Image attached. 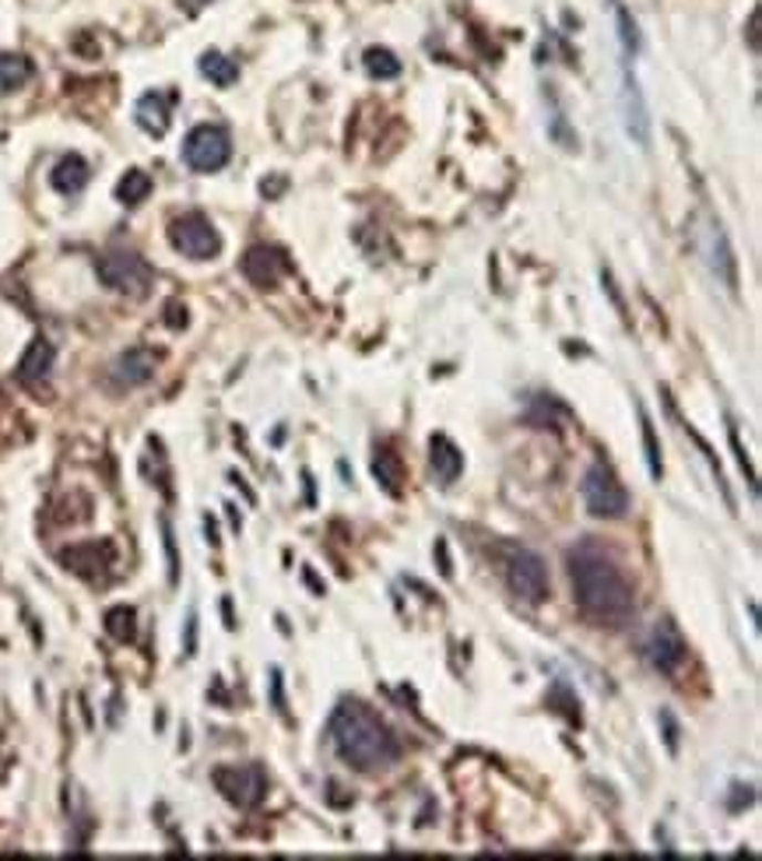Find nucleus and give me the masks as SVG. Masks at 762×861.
Listing matches in <instances>:
<instances>
[{"label":"nucleus","mask_w":762,"mask_h":861,"mask_svg":"<svg viewBox=\"0 0 762 861\" xmlns=\"http://www.w3.org/2000/svg\"><path fill=\"white\" fill-rule=\"evenodd\" d=\"M566 560H569L573 598L587 619L597 626H611V629L626 626L636 612V591L622 573L619 560H615L605 545H597L594 539H584L580 545H573Z\"/></svg>","instance_id":"1"},{"label":"nucleus","mask_w":762,"mask_h":861,"mask_svg":"<svg viewBox=\"0 0 762 861\" xmlns=\"http://www.w3.org/2000/svg\"><path fill=\"white\" fill-rule=\"evenodd\" d=\"M731 447H734V454H738V464L745 468V475H749V485H752V492H759L755 468L749 464V454H745V447H741V437H738V429H734V426H731Z\"/></svg>","instance_id":"26"},{"label":"nucleus","mask_w":762,"mask_h":861,"mask_svg":"<svg viewBox=\"0 0 762 861\" xmlns=\"http://www.w3.org/2000/svg\"><path fill=\"white\" fill-rule=\"evenodd\" d=\"M643 654H647V662H650L653 672L675 675L678 668L686 665L689 647H686V640H682V633H678V626H675L671 619H661V623L650 629Z\"/></svg>","instance_id":"9"},{"label":"nucleus","mask_w":762,"mask_h":861,"mask_svg":"<svg viewBox=\"0 0 762 861\" xmlns=\"http://www.w3.org/2000/svg\"><path fill=\"white\" fill-rule=\"evenodd\" d=\"M338 760L359 773H377L401 760V738L383 717L359 700H341L327 721Z\"/></svg>","instance_id":"2"},{"label":"nucleus","mask_w":762,"mask_h":861,"mask_svg":"<svg viewBox=\"0 0 762 861\" xmlns=\"http://www.w3.org/2000/svg\"><path fill=\"white\" fill-rule=\"evenodd\" d=\"M152 373H155V352H148V348H127V352L113 362L116 387H141L152 380Z\"/></svg>","instance_id":"12"},{"label":"nucleus","mask_w":762,"mask_h":861,"mask_svg":"<svg viewBox=\"0 0 762 861\" xmlns=\"http://www.w3.org/2000/svg\"><path fill=\"white\" fill-rule=\"evenodd\" d=\"M89 176H92V170H89V162L81 158V155H64L53 166V176H50V183L60 191V194H68V197H74V194H81L85 191V183H89Z\"/></svg>","instance_id":"16"},{"label":"nucleus","mask_w":762,"mask_h":861,"mask_svg":"<svg viewBox=\"0 0 762 861\" xmlns=\"http://www.w3.org/2000/svg\"><path fill=\"white\" fill-rule=\"evenodd\" d=\"M29 74H32V68H29L25 57H0V89L4 92H11V89L22 85V81H29Z\"/></svg>","instance_id":"25"},{"label":"nucleus","mask_w":762,"mask_h":861,"mask_svg":"<svg viewBox=\"0 0 762 861\" xmlns=\"http://www.w3.org/2000/svg\"><path fill=\"white\" fill-rule=\"evenodd\" d=\"M506 584L527 605H542L552 594L548 566H545V560L538 556V552H531V549H517L506 560Z\"/></svg>","instance_id":"7"},{"label":"nucleus","mask_w":762,"mask_h":861,"mask_svg":"<svg viewBox=\"0 0 762 861\" xmlns=\"http://www.w3.org/2000/svg\"><path fill=\"white\" fill-rule=\"evenodd\" d=\"M699 254L707 257L710 271L728 285V289H734L738 285V264H734V254H731V243L724 236V229H720V222H707V233L703 239H699Z\"/></svg>","instance_id":"10"},{"label":"nucleus","mask_w":762,"mask_h":861,"mask_svg":"<svg viewBox=\"0 0 762 861\" xmlns=\"http://www.w3.org/2000/svg\"><path fill=\"white\" fill-rule=\"evenodd\" d=\"M152 194V176L144 170H127L123 180L116 183V201L127 204V208H137V204Z\"/></svg>","instance_id":"20"},{"label":"nucleus","mask_w":762,"mask_h":861,"mask_svg":"<svg viewBox=\"0 0 762 861\" xmlns=\"http://www.w3.org/2000/svg\"><path fill=\"white\" fill-rule=\"evenodd\" d=\"M285 271H288V260L278 250H271V246H254V250L243 257V275L250 278L257 289H275Z\"/></svg>","instance_id":"11"},{"label":"nucleus","mask_w":762,"mask_h":861,"mask_svg":"<svg viewBox=\"0 0 762 861\" xmlns=\"http://www.w3.org/2000/svg\"><path fill=\"white\" fill-rule=\"evenodd\" d=\"M197 4H212V0H197Z\"/></svg>","instance_id":"29"},{"label":"nucleus","mask_w":762,"mask_h":861,"mask_svg":"<svg viewBox=\"0 0 762 861\" xmlns=\"http://www.w3.org/2000/svg\"><path fill=\"white\" fill-rule=\"evenodd\" d=\"M362 60H365V71L373 74V78H380V81L401 74V60L390 53V50H383V47H369Z\"/></svg>","instance_id":"22"},{"label":"nucleus","mask_w":762,"mask_h":861,"mask_svg":"<svg viewBox=\"0 0 762 861\" xmlns=\"http://www.w3.org/2000/svg\"><path fill=\"white\" fill-rule=\"evenodd\" d=\"M373 471H377V479H380V485L390 492V496H398L401 492V482H404V464H401V458L394 454V450H380L377 454V461H373Z\"/></svg>","instance_id":"21"},{"label":"nucleus","mask_w":762,"mask_h":861,"mask_svg":"<svg viewBox=\"0 0 762 861\" xmlns=\"http://www.w3.org/2000/svg\"><path fill=\"white\" fill-rule=\"evenodd\" d=\"M169 243L176 246L183 257H190V260H212V257L222 254V236L212 225V218L200 215V212H187V215L173 218Z\"/></svg>","instance_id":"6"},{"label":"nucleus","mask_w":762,"mask_h":861,"mask_svg":"<svg viewBox=\"0 0 762 861\" xmlns=\"http://www.w3.org/2000/svg\"><path fill=\"white\" fill-rule=\"evenodd\" d=\"M53 359H56L53 345L47 338H35L25 348L22 362H18V380H22V383H43L50 377V369H53Z\"/></svg>","instance_id":"15"},{"label":"nucleus","mask_w":762,"mask_h":861,"mask_svg":"<svg viewBox=\"0 0 762 861\" xmlns=\"http://www.w3.org/2000/svg\"><path fill=\"white\" fill-rule=\"evenodd\" d=\"M134 608H113L110 615H106V629H110V637L113 640H120V644H131L134 640V633H137V626H134Z\"/></svg>","instance_id":"24"},{"label":"nucleus","mask_w":762,"mask_h":861,"mask_svg":"<svg viewBox=\"0 0 762 861\" xmlns=\"http://www.w3.org/2000/svg\"><path fill=\"white\" fill-rule=\"evenodd\" d=\"M60 560H64L68 570H74L78 577L95 581L99 573L113 563V545H106V542H102V545H99V542H92V545H74V549H68Z\"/></svg>","instance_id":"13"},{"label":"nucleus","mask_w":762,"mask_h":861,"mask_svg":"<svg viewBox=\"0 0 762 861\" xmlns=\"http://www.w3.org/2000/svg\"><path fill=\"white\" fill-rule=\"evenodd\" d=\"M661 721H665V731H668V735H665V738H668V749L675 752V749H678V725H675V717H671L668 710L661 714Z\"/></svg>","instance_id":"28"},{"label":"nucleus","mask_w":762,"mask_h":861,"mask_svg":"<svg viewBox=\"0 0 762 861\" xmlns=\"http://www.w3.org/2000/svg\"><path fill=\"white\" fill-rule=\"evenodd\" d=\"M99 278L110 285V289L123 293V296H148L152 293V268L148 260L131 254V250H113L106 257H99Z\"/></svg>","instance_id":"5"},{"label":"nucleus","mask_w":762,"mask_h":861,"mask_svg":"<svg viewBox=\"0 0 762 861\" xmlns=\"http://www.w3.org/2000/svg\"><path fill=\"white\" fill-rule=\"evenodd\" d=\"M162 531H166V552H169V581L176 584L179 581V560H176V542H173V531H169V524L162 521Z\"/></svg>","instance_id":"27"},{"label":"nucleus","mask_w":762,"mask_h":861,"mask_svg":"<svg viewBox=\"0 0 762 861\" xmlns=\"http://www.w3.org/2000/svg\"><path fill=\"white\" fill-rule=\"evenodd\" d=\"M200 74L212 81V85H218V89H229V85H236L239 81V68H236V60H229L225 53H218V50H208L200 57Z\"/></svg>","instance_id":"19"},{"label":"nucleus","mask_w":762,"mask_h":861,"mask_svg":"<svg viewBox=\"0 0 762 861\" xmlns=\"http://www.w3.org/2000/svg\"><path fill=\"white\" fill-rule=\"evenodd\" d=\"M626 127L629 134L640 141V145L647 148L650 145V120H647V106H643V95L640 89H636V81L629 78L626 71Z\"/></svg>","instance_id":"18"},{"label":"nucleus","mask_w":762,"mask_h":861,"mask_svg":"<svg viewBox=\"0 0 762 861\" xmlns=\"http://www.w3.org/2000/svg\"><path fill=\"white\" fill-rule=\"evenodd\" d=\"M212 781L236 809H257L264 802V795H267V773H264L260 763L218 767L212 773Z\"/></svg>","instance_id":"8"},{"label":"nucleus","mask_w":762,"mask_h":861,"mask_svg":"<svg viewBox=\"0 0 762 861\" xmlns=\"http://www.w3.org/2000/svg\"><path fill=\"white\" fill-rule=\"evenodd\" d=\"M640 426H643V450H647V468L650 475L661 482L665 479V461H661V443H657V433H653V422L650 416L640 408Z\"/></svg>","instance_id":"23"},{"label":"nucleus","mask_w":762,"mask_h":861,"mask_svg":"<svg viewBox=\"0 0 762 861\" xmlns=\"http://www.w3.org/2000/svg\"><path fill=\"white\" fill-rule=\"evenodd\" d=\"M233 158V137L218 123H197L183 141V162L194 173H218Z\"/></svg>","instance_id":"4"},{"label":"nucleus","mask_w":762,"mask_h":861,"mask_svg":"<svg viewBox=\"0 0 762 861\" xmlns=\"http://www.w3.org/2000/svg\"><path fill=\"white\" fill-rule=\"evenodd\" d=\"M134 116H137V127L162 137V134L169 131V120H173V95H162V92L141 95Z\"/></svg>","instance_id":"14"},{"label":"nucleus","mask_w":762,"mask_h":861,"mask_svg":"<svg viewBox=\"0 0 762 861\" xmlns=\"http://www.w3.org/2000/svg\"><path fill=\"white\" fill-rule=\"evenodd\" d=\"M429 461H432V471H436V479L443 485H453V482L461 479V471H464V454L446 437H432Z\"/></svg>","instance_id":"17"},{"label":"nucleus","mask_w":762,"mask_h":861,"mask_svg":"<svg viewBox=\"0 0 762 861\" xmlns=\"http://www.w3.org/2000/svg\"><path fill=\"white\" fill-rule=\"evenodd\" d=\"M584 503L594 517H605V521H619L629 514V492L619 482V475L611 471V464L605 461H594L584 475Z\"/></svg>","instance_id":"3"}]
</instances>
